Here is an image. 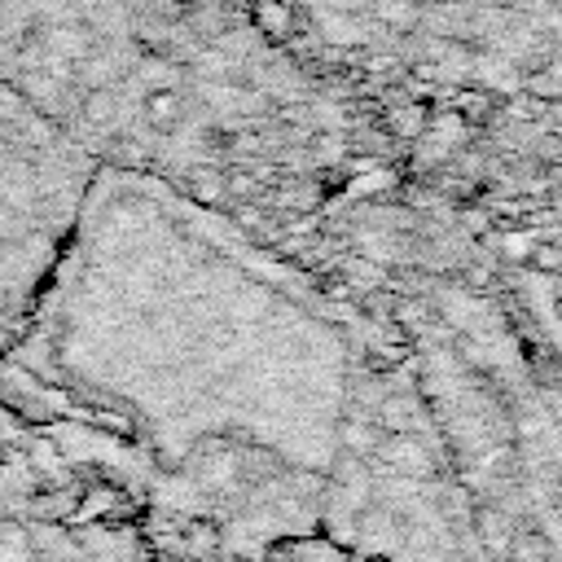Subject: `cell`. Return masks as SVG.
<instances>
[{"instance_id":"277c9868","label":"cell","mask_w":562,"mask_h":562,"mask_svg":"<svg viewBox=\"0 0 562 562\" xmlns=\"http://www.w3.org/2000/svg\"><path fill=\"white\" fill-rule=\"evenodd\" d=\"M492 92H483V88H457L452 92V119H461V123H483L487 114H492Z\"/></svg>"},{"instance_id":"52a82bcc","label":"cell","mask_w":562,"mask_h":562,"mask_svg":"<svg viewBox=\"0 0 562 562\" xmlns=\"http://www.w3.org/2000/svg\"><path fill=\"white\" fill-rule=\"evenodd\" d=\"M189 189H193L202 202H220L228 184H224V176H220V171H193V176H189Z\"/></svg>"},{"instance_id":"5b68a950","label":"cell","mask_w":562,"mask_h":562,"mask_svg":"<svg viewBox=\"0 0 562 562\" xmlns=\"http://www.w3.org/2000/svg\"><path fill=\"white\" fill-rule=\"evenodd\" d=\"M224 22H228V13H224V0H193V4H189V26H198L202 35H211V31H224Z\"/></svg>"},{"instance_id":"8992f818","label":"cell","mask_w":562,"mask_h":562,"mask_svg":"<svg viewBox=\"0 0 562 562\" xmlns=\"http://www.w3.org/2000/svg\"><path fill=\"white\" fill-rule=\"evenodd\" d=\"M527 268H536V272H544V277H558L562 272V246L558 241H531V250H527Z\"/></svg>"},{"instance_id":"3957f363","label":"cell","mask_w":562,"mask_h":562,"mask_svg":"<svg viewBox=\"0 0 562 562\" xmlns=\"http://www.w3.org/2000/svg\"><path fill=\"white\" fill-rule=\"evenodd\" d=\"M430 119H435V114H430L422 101H400V105L386 110L382 123H386V132H391L395 140H422V136L430 132Z\"/></svg>"},{"instance_id":"6da1fadb","label":"cell","mask_w":562,"mask_h":562,"mask_svg":"<svg viewBox=\"0 0 562 562\" xmlns=\"http://www.w3.org/2000/svg\"><path fill=\"white\" fill-rule=\"evenodd\" d=\"M250 22L263 40H294L303 18L294 9V0H255L250 4Z\"/></svg>"},{"instance_id":"7a4b0ae2","label":"cell","mask_w":562,"mask_h":562,"mask_svg":"<svg viewBox=\"0 0 562 562\" xmlns=\"http://www.w3.org/2000/svg\"><path fill=\"white\" fill-rule=\"evenodd\" d=\"M140 114H145V123H149V127L171 132V127H180V123H184V97H180L176 88H149V92H145V101H140Z\"/></svg>"}]
</instances>
